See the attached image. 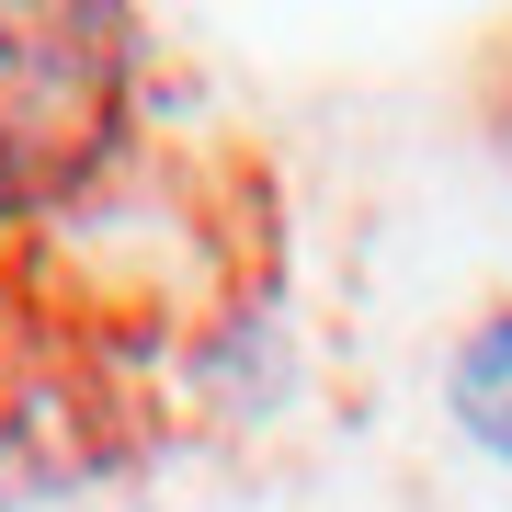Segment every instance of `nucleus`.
I'll return each instance as SVG.
<instances>
[{"label": "nucleus", "mask_w": 512, "mask_h": 512, "mask_svg": "<svg viewBox=\"0 0 512 512\" xmlns=\"http://www.w3.org/2000/svg\"><path fill=\"white\" fill-rule=\"evenodd\" d=\"M114 103H126V46L92 12L0 23V205H46L57 183L114 148Z\"/></svg>", "instance_id": "f257e3e1"}, {"label": "nucleus", "mask_w": 512, "mask_h": 512, "mask_svg": "<svg viewBox=\"0 0 512 512\" xmlns=\"http://www.w3.org/2000/svg\"><path fill=\"white\" fill-rule=\"evenodd\" d=\"M444 399H456L467 444H490V456L512 467V308H490L456 342V365H444Z\"/></svg>", "instance_id": "f03ea898"}]
</instances>
